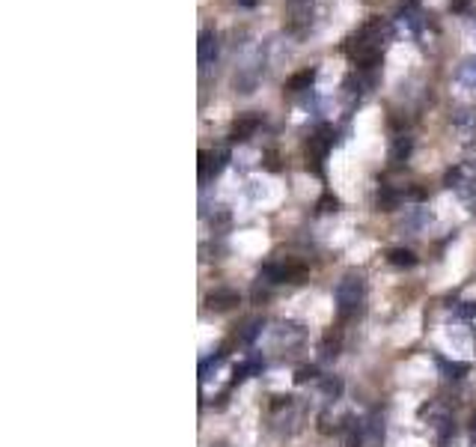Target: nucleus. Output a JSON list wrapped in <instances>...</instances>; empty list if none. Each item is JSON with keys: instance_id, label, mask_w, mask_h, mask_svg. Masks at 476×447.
<instances>
[{"instance_id": "obj_12", "label": "nucleus", "mask_w": 476, "mask_h": 447, "mask_svg": "<svg viewBox=\"0 0 476 447\" xmlns=\"http://www.w3.org/2000/svg\"><path fill=\"white\" fill-rule=\"evenodd\" d=\"M265 367V361L262 358H247V361H241L238 367H236V382H245V379H250L253 373H259Z\"/></svg>"}, {"instance_id": "obj_1", "label": "nucleus", "mask_w": 476, "mask_h": 447, "mask_svg": "<svg viewBox=\"0 0 476 447\" xmlns=\"http://www.w3.org/2000/svg\"><path fill=\"white\" fill-rule=\"evenodd\" d=\"M387 39H390V24L381 21V18H372V21H366L361 30L352 36L348 54H352V60L361 63V69H370L381 60V51H384V45H387Z\"/></svg>"}, {"instance_id": "obj_11", "label": "nucleus", "mask_w": 476, "mask_h": 447, "mask_svg": "<svg viewBox=\"0 0 476 447\" xmlns=\"http://www.w3.org/2000/svg\"><path fill=\"white\" fill-rule=\"evenodd\" d=\"M455 78H459V84L464 89H473V93H476V57L464 60L462 66H459V75H455Z\"/></svg>"}, {"instance_id": "obj_23", "label": "nucleus", "mask_w": 476, "mask_h": 447, "mask_svg": "<svg viewBox=\"0 0 476 447\" xmlns=\"http://www.w3.org/2000/svg\"><path fill=\"white\" fill-rule=\"evenodd\" d=\"M471 433H473V441H476V415H473V426H471Z\"/></svg>"}, {"instance_id": "obj_21", "label": "nucleus", "mask_w": 476, "mask_h": 447, "mask_svg": "<svg viewBox=\"0 0 476 447\" xmlns=\"http://www.w3.org/2000/svg\"><path fill=\"white\" fill-rule=\"evenodd\" d=\"M236 3H238V6H247V9H253V6H256V0H236Z\"/></svg>"}, {"instance_id": "obj_10", "label": "nucleus", "mask_w": 476, "mask_h": 447, "mask_svg": "<svg viewBox=\"0 0 476 447\" xmlns=\"http://www.w3.org/2000/svg\"><path fill=\"white\" fill-rule=\"evenodd\" d=\"M453 125L459 131H476V107H459V111H453Z\"/></svg>"}, {"instance_id": "obj_8", "label": "nucleus", "mask_w": 476, "mask_h": 447, "mask_svg": "<svg viewBox=\"0 0 476 447\" xmlns=\"http://www.w3.org/2000/svg\"><path fill=\"white\" fill-rule=\"evenodd\" d=\"M212 310H229L232 304H238V292L236 290H214L209 298H205Z\"/></svg>"}, {"instance_id": "obj_6", "label": "nucleus", "mask_w": 476, "mask_h": 447, "mask_svg": "<svg viewBox=\"0 0 476 447\" xmlns=\"http://www.w3.org/2000/svg\"><path fill=\"white\" fill-rule=\"evenodd\" d=\"M361 435H363V444L366 447H375V444H381L384 441V417L375 411V415H370L361 424Z\"/></svg>"}, {"instance_id": "obj_18", "label": "nucleus", "mask_w": 476, "mask_h": 447, "mask_svg": "<svg viewBox=\"0 0 476 447\" xmlns=\"http://www.w3.org/2000/svg\"><path fill=\"white\" fill-rule=\"evenodd\" d=\"M313 78H316V72H313V69H307V72H301V75H295V78H292V80H289V84H286V87H289L292 93H301V89H310Z\"/></svg>"}, {"instance_id": "obj_20", "label": "nucleus", "mask_w": 476, "mask_h": 447, "mask_svg": "<svg viewBox=\"0 0 476 447\" xmlns=\"http://www.w3.org/2000/svg\"><path fill=\"white\" fill-rule=\"evenodd\" d=\"M307 379H316V370H313V367H304V370H298V375H295V382H307Z\"/></svg>"}, {"instance_id": "obj_9", "label": "nucleus", "mask_w": 476, "mask_h": 447, "mask_svg": "<svg viewBox=\"0 0 476 447\" xmlns=\"http://www.w3.org/2000/svg\"><path fill=\"white\" fill-rule=\"evenodd\" d=\"M259 129V116H241L232 125V140H250V134Z\"/></svg>"}, {"instance_id": "obj_13", "label": "nucleus", "mask_w": 476, "mask_h": 447, "mask_svg": "<svg viewBox=\"0 0 476 447\" xmlns=\"http://www.w3.org/2000/svg\"><path fill=\"white\" fill-rule=\"evenodd\" d=\"M319 391H321V400H339V393H343V382L334 379V375H325V379L319 382Z\"/></svg>"}, {"instance_id": "obj_22", "label": "nucleus", "mask_w": 476, "mask_h": 447, "mask_svg": "<svg viewBox=\"0 0 476 447\" xmlns=\"http://www.w3.org/2000/svg\"><path fill=\"white\" fill-rule=\"evenodd\" d=\"M468 6V0H453V9H464Z\"/></svg>"}, {"instance_id": "obj_4", "label": "nucleus", "mask_w": 476, "mask_h": 447, "mask_svg": "<svg viewBox=\"0 0 476 447\" xmlns=\"http://www.w3.org/2000/svg\"><path fill=\"white\" fill-rule=\"evenodd\" d=\"M426 415H429V426H432V433L438 441H446L450 435H455V424H453V415L446 411L444 406H432V408H426Z\"/></svg>"}, {"instance_id": "obj_14", "label": "nucleus", "mask_w": 476, "mask_h": 447, "mask_svg": "<svg viewBox=\"0 0 476 447\" xmlns=\"http://www.w3.org/2000/svg\"><path fill=\"white\" fill-rule=\"evenodd\" d=\"M405 224H408L411 230H423V227H429V224H432V212L423 209V206H417V209H411V215L405 218Z\"/></svg>"}, {"instance_id": "obj_16", "label": "nucleus", "mask_w": 476, "mask_h": 447, "mask_svg": "<svg viewBox=\"0 0 476 447\" xmlns=\"http://www.w3.org/2000/svg\"><path fill=\"white\" fill-rule=\"evenodd\" d=\"M438 367L446 373V379H462L464 373L471 370L468 364H459V361H446V358H438Z\"/></svg>"}, {"instance_id": "obj_15", "label": "nucleus", "mask_w": 476, "mask_h": 447, "mask_svg": "<svg viewBox=\"0 0 476 447\" xmlns=\"http://www.w3.org/2000/svg\"><path fill=\"white\" fill-rule=\"evenodd\" d=\"M387 259L393 265H405V268H411L417 263V257H414V250H408V248H393L390 254H387Z\"/></svg>"}, {"instance_id": "obj_7", "label": "nucleus", "mask_w": 476, "mask_h": 447, "mask_svg": "<svg viewBox=\"0 0 476 447\" xmlns=\"http://www.w3.org/2000/svg\"><path fill=\"white\" fill-rule=\"evenodd\" d=\"M218 57V36L212 30H203L200 33V66H209Z\"/></svg>"}, {"instance_id": "obj_2", "label": "nucleus", "mask_w": 476, "mask_h": 447, "mask_svg": "<svg viewBox=\"0 0 476 447\" xmlns=\"http://www.w3.org/2000/svg\"><path fill=\"white\" fill-rule=\"evenodd\" d=\"M366 298V281L361 274H345L343 281L337 283V292H334V304H337V316L339 319H352L357 316L361 304Z\"/></svg>"}, {"instance_id": "obj_19", "label": "nucleus", "mask_w": 476, "mask_h": 447, "mask_svg": "<svg viewBox=\"0 0 476 447\" xmlns=\"http://www.w3.org/2000/svg\"><path fill=\"white\" fill-rule=\"evenodd\" d=\"M462 167H464V173H468V176H476V140L468 143V149H464V161H462Z\"/></svg>"}, {"instance_id": "obj_3", "label": "nucleus", "mask_w": 476, "mask_h": 447, "mask_svg": "<svg viewBox=\"0 0 476 447\" xmlns=\"http://www.w3.org/2000/svg\"><path fill=\"white\" fill-rule=\"evenodd\" d=\"M304 340H307V331L301 325H292V322H280L268 331V346L277 352H292V349L304 346Z\"/></svg>"}, {"instance_id": "obj_5", "label": "nucleus", "mask_w": 476, "mask_h": 447, "mask_svg": "<svg viewBox=\"0 0 476 447\" xmlns=\"http://www.w3.org/2000/svg\"><path fill=\"white\" fill-rule=\"evenodd\" d=\"M229 161V152L227 149H214V152H200V179L203 182H209L212 176H218L220 170H223V164Z\"/></svg>"}, {"instance_id": "obj_17", "label": "nucleus", "mask_w": 476, "mask_h": 447, "mask_svg": "<svg viewBox=\"0 0 476 447\" xmlns=\"http://www.w3.org/2000/svg\"><path fill=\"white\" fill-rule=\"evenodd\" d=\"M408 155H411V138H408V134H402V138H396V143H393L390 158L393 161H405Z\"/></svg>"}]
</instances>
